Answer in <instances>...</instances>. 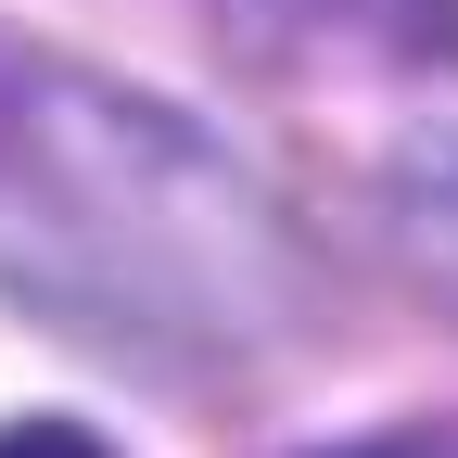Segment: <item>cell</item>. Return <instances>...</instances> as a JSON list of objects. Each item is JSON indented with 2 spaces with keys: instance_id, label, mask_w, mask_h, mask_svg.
I'll list each match as a JSON object with an SVG mask.
<instances>
[{
  "instance_id": "6da1fadb",
  "label": "cell",
  "mask_w": 458,
  "mask_h": 458,
  "mask_svg": "<svg viewBox=\"0 0 458 458\" xmlns=\"http://www.w3.org/2000/svg\"><path fill=\"white\" fill-rule=\"evenodd\" d=\"M0 293L128 369H255L306 331L318 255L242 153L0 26Z\"/></svg>"
},
{
  "instance_id": "7a4b0ae2",
  "label": "cell",
  "mask_w": 458,
  "mask_h": 458,
  "mask_svg": "<svg viewBox=\"0 0 458 458\" xmlns=\"http://www.w3.org/2000/svg\"><path fill=\"white\" fill-rule=\"evenodd\" d=\"M394 229H408V255L458 293V140H420L408 179H394Z\"/></svg>"
},
{
  "instance_id": "3957f363",
  "label": "cell",
  "mask_w": 458,
  "mask_h": 458,
  "mask_svg": "<svg viewBox=\"0 0 458 458\" xmlns=\"http://www.w3.org/2000/svg\"><path fill=\"white\" fill-rule=\"evenodd\" d=\"M267 13H306V26H420L433 0H267Z\"/></svg>"
},
{
  "instance_id": "277c9868",
  "label": "cell",
  "mask_w": 458,
  "mask_h": 458,
  "mask_svg": "<svg viewBox=\"0 0 458 458\" xmlns=\"http://www.w3.org/2000/svg\"><path fill=\"white\" fill-rule=\"evenodd\" d=\"M0 458H114V445L77 433V420H13V433H0Z\"/></svg>"
},
{
  "instance_id": "5b68a950",
  "label": "cell",
  "mask_w": 458,
  "mask_h": 458,
  "mask_svg": "<svg viewBox=\"0 0 458 458\" xmlns=\"http://www.w3.org/2000/svg\"><path fill=\"white\" fill-rule=\"evenodd\" d=\"M357 458H458V433L433 420V433H382V445H357Z\"/></svg>"
}]
</instances>
